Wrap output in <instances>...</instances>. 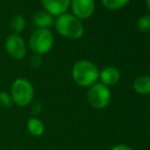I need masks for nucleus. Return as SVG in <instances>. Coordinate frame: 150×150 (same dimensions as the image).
Wrapping results in <instances>:
<instances>
[{"instance_id": "nucleus-1", "label": "nucleus", "mask_w": 150, "mask_h": 150, "mask_svg": "<svg viewBox=\"0 0 150 150\" xmlns=\"http://www.w3.org/2000/svg\"><path fill=\"white\" fill-rule=\"evenodd\" d=\"M71 76L76 83L82 87H91L99 78L97 67L88 60H80L75 63L71 69Z\"/></svg>"}, {"instance_id": "nucleus-2", "label": "nucleus", "mask_w": 150, "mask_h": 150, "mask_svg": "<svg viewBox=\"0 0 150 150\" xmlns=\"http://www.w3.org/2000/svg\"><path fill=\"white\" fill-rule=\"evenodd\" d=\"M55 29L63 37L79 39L84 34V27L78 18L69 13H63L56 18Z\"/></svg>"}, {"instance_id": "nucleus-3", "label": "nucleus", "mask_w": 150, "mask_h": 150, "mask_svg": "<svg viewBox=\"0 0 150 150\" xmlns=\"http://www.w3.org/2000/svg\"><path fill=\"white\" fill-rule=\"evenodd\" d=\"M10 96L13 104L20 107L28 106L34 99V87L29 80L18 78L12 83Z\"/></svg>"}, {"instance_id": "nucleus-4", "label": "nucleus", "mask_w": 150, "mask_h": 150, "mask_svg": "<svg viewBox=\"0 0 150 150\" xmlns=\"http://www.w3.org/2000/svg\"><path fill=\"white\" fill-rule=\"evenodd\" d=\"M53 42V34L48 29H38L32 34L30 38V47L35 54L43 55L52 49Z\"/></svg>"}, {"instance_id": "nucleus-5", "label": "nucleus", "mask_w": 150, "mask_h": 150, "mask_svg": "<svg viewBox=\"0 0 150 150\" xmlns=\"http://www.w3.org/2000/svg\"><path fill=\"white\" fill-rule=\"evenodd\" d=\"M110 91L103 84H94L87 92L88 102L96 109H102L108 105L110 101Z\"/></svg>"}, {"instance_id": "nucleus-6", "label": "nucleus", "mask_w": 150, "mask_h": 150, "mask_svg": "<svg viewBox=\"0 0 150 150\" xmlns=\"http://www.w3.org/2000/svg\"><path fill=\"white\" fill-rule=\"evenodd\" d=\"M5 49L8 55L16 60L23 59L27 53V47L24 40L16 34H11L6 37Z\"/></svg>"}, {"instance_id": "nucleus-7", "label": "nucleus", "mask_w": 150, "mask_h": 150, "mask_svg": "<svg viewBox=\"0 0 150 150\" xmlns=\"http://www.w3.org/2000/svg\"><path fill=\"white\" fill-rule=\"evenodd\" d=\"M73 13L78 18H88L95 9L94 0H71Z\"/></svg>"}, {"instance_id": "nucleus-8", "label": "nucleus", "mask_w": 150, "mask_h": 150, "mask_svg": "<svg viewBox=\"0 0 150 150\" xmlns=\"http://www.w3.org/2000/svg\"><path fill=\"white\" fill-rule=\"evenodd\" d=\"M42 5L51 16H61L65 13L71 5V0H41Z\"/></svg>"}, {"instance_id": "nucleus-9", "label": "nucleus", "mask_w": 150, "mask_h": 150, "mask_svg": "<svg viewBox=\"0 0 150 150\" xmlns=\"http://www.w3.org/2000/svg\"><path fill=\"white\" fill-rule=\"evenodd\" d=\"M101 82L104 86H113L120 81V74L119 69L113 67H105L100 74H99Z\"/></svg>"}, {"instance_id": "nucleus-10", "label": "nucleus", "mask_w": 150, "mask_h": 150, "mask_svg": "<svg viewBox=\"0 0 150 150\" xmlns=\"http://www.w3.org/2000/svg\"><path fill=\"white\" fill-rule=\"evenodd\" d=\"M34 23L39 29H47L53 26L54 21L51 14H49L45 10H39L34 16Z\"/></svg>"}, {"instance_id": "nucleus-11", "label": "nucleus", "mask_w": 150, "mask_h": 150, "mask_svg": "<svg viewBox=\"0 0 150 150\" xmlns=\"http://www.w3.org/2000/svg\"><path fill=\"white\" fill-rule=\"evenodd\" d=\"M27 129L32 136L40 137L44 134L45 126L41 120L37 119V117H30L27 120Z\"/></svg>"}, {"instance_id": "nucleus-12", "label": "nucleus", "mask_w": 150, "mask_h": 150, "mask_svg": "<svg viewBox=\"0 0 150 150\" xmlns=\"http://www.w3.org/2000/svg\"><path fill=\"white\" fill-rule=\"evenodd\" d=\"M133 88L138 94H150V76H141L135 80Z\"/></svg>"}, {"instance_id": "nucleus-13", "label": "nucleus", "mask_w": 150, "mask_h": 150, "mask_svg": "<svg viewBox=\"0 0 150 150\" xmlns=\"http://www.w3.org/2000/svg\"><path fill=\"white\" fill-rule=\"evenodd\" d=\"M10 28L13 31V34L18 35L20 33H22L23 30L25 29L26 26V21H25L24 16L22 14H16L13 18L10 20Z\"/></svg>"}, {"instance_id": "nucleus-14", "label": "nucleus", "mask_w": 150, "mask_h": 150, "mask_svg": "<svg viewBox=\"0 0 150 150\" xmlns=\"http://www.w3.org/2000/svg\"><path fill=\"white\" fill-rule=\"evenodd\" d=\"M130 0H102V4L107 9H120L127 5Z\"/></svg>"}, {"instance_id": "nucleus-15", "label": "nucleus", "mask_w": 150, "mask_h": 150, "mask_svg": "<svg viewBox=\"0 0 150 150\" xmlns=\"http://www.w3.org/2000/svg\"><path fill=\"white\" fill-rule=\"evenodd\" d=\"M13 105V101L10 94L5 91H0V108H9Z\"/></svg>"}, {"instance_id": "nucleus-16", "label": "nucleus", "mask_w": 150, "mask_h": 150, "mask_svg": "<svg viewBox=\"0 0 150 150\" xmlns=\"http://www.w3.org/2000/svg\"><path fill=\"white\" fill-rule=\"evenodd\" d=\"M139 30L142 32H148L150 31V16H143L139 18L137 23Z\"/></svg>"}, {"instance_id": "nucleus-17", "label": "nucleus", "mask_w": 150, "mask_h": 150, "mask_svg": "<svg viewBox=\"0 0 150 150\" xmlns=\"http://www.w3.org/2000/svg\"><path fill=\"white\" fill-rule=\"evenodd\" d=\"M30 63H31V67H34V69H38V67H40L42 64L41 55H39V54H35V55H33L30 59Z\"/></svg>"}, {"instance_id": "nucleus-18", "label": "nucleus", "mask_w": 150, "mask_h": 150, "mask_svg": "<svg viewBox=\"0 0 150 150\" xmlns=\"http://www.w3.org/2000/svg\"><path fill=\"white\" fill-rule=\"evenodd\" d=\"M110 150H133L131 147L127 146V145H117V146L112 147Z\"/></svg>"}, {"instance_id": "nucleus-19", "label": "nucleus", "mask_w": 150, "mask_h": 150, "mask_svg": "<svg viewBox=\"0 0 150 150\" xmlns=\"http://www.w3.org/2000/svg\"><path fill=\"white\" fill-rule=\"evenodd\" d=\"M146 3H147V6H148V9L150 10V0H146Z\"/></svg>"}]
</instances>
